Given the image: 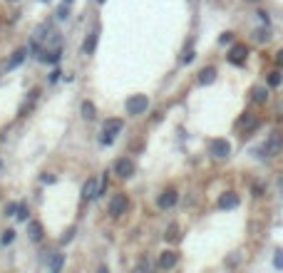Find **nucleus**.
Here are the masks:
<instances>
[{"label": "nucleus", "mask_w": 283, "mask_h": 273, "mask_svg": "<svg viewBox=\"0 0 283 273\" xmlns=\"http://www.w3.org/2000/svg\"><path fill=\"white\" fill-rule=\"evenodd\" d=\"M15 216H17V221H28V216H30L28 206H25V204H17V209H15Z\"/></svg>", "instance_id": "20"}, {"label": "nucleus", "mask_w": 283, "mask_h": 273, "mask_svg": "<svg viewBox=\"0 0 283 273\" xmlns=\"http://www.w3.org/2000/svg\"><path fill=\"white\" fill-rule=\"evenodd\" d=\"M112 169H115V174H117V177L129 179V177L134 174V161H132V159H127V157H122V159H117V161H115Z\"/></svg>", "instance_id": "5"}, {"label": "nucleus", "mask_w": 283, "mask_h": 273, "mask_svg": "<svg viewBox=\"0 0 283 273\" xmlns=\"http://www.w3.org/2000/svg\"><path fill=\"white\" fill-rule=\"evenodd\" d=\"M238 206V196L233 192H226L219 196V209H236Z\"/></svg>", "instance_id": "13"}, {"label": "nucleus", "mask_w": 283, "mask_h": 273, "mask_svg": "<svg viewBox=\"0 0 283 273\" xmlns=\"http://www.w3.org/2000/svg\"><path fill=\"white\" fill-rule=\"evenodd\" d=\"M97 3H104V0H97Z\"/></svg>", "instance_id": "39"}, {"label": "nucleus", "mask_w": 283, "mask_h": 273, "mask_svg": "<svg viewBox=\"0 0 283 273\" xmlns=\"http://www.w3.org/2000/svg\"><path fill=\"white\" fill-rule=\"evenodd\" d=\"M191 60H194V50L189 48V50H184V55H182V62L186 65V62H191Z\"/></svg>", "instance_id": "26"}, {"label": "nucleus", "mask_w": 283, "mask_h": 273, "mask_svg": "<svg viewBox=\"0 0 283 273\" xmlns=\"http://www.w3.org/2000/svg\"><path fill=\"white\" fill-rule=\"evenodd\" d=\"M273 266L281 271L283 268V251H276V256H273Z\"/></svg>", "instance_id": "25"}, {"label": "nucleus", "mask_w": 283, "mask_h": 273, "mask_svg": "<svg viewBox=\"0 0 283 273\" xmlns=\"http://www.w3.org/2000/svg\"><path fill=\"white\" fill-rule=\"evenodd\" d=\"M278 184H281V189H283V179H281V181H278Z\"/></svg>", "instance_id": "38"}, {"label": "nucleus", "mask_w": 283, "mask_h": 273, "mask_svg": "<svg viewBox=\"0 0 283 273\" xmlns=\"http://www.w3.org/2000/svg\"><path fill=\"white\" fill-rule=\"evenodd\" d=\"M97 192H100L97 179H95V177H92V179H87L84 186H82V201H92V199L97 196Z\"/></svg>", "instance_id": "10"}, {"label": "nucleus", "mask_w": 283, "mask_h": 273, "mask_svg": "<svg viewBox=\"0 0 283 273\" xmlns=\"http://www.w3.org/2000/svg\"><path fill=\"white\" fill-rule=\"evenodd\" d=\"M75 231H77V228H75V226H70V228H67V231H65V234H62L60 243H70V241H72V236H75Z\"/></svg>", "instance_id": "24"}, {"label": "nucleus", "mask_w": 283, "mask_h": 273, "mask_svg": "<svg viewBox=\"0 0 283 273\" xmlns=\"http://www.w3.org/2000/svg\"><path fill=\"white\" fill-rule=\"evenodd\" d=\"M164 239H166V241H177V239H179V226H177V224H171V226L166 228Z\"/></svg>", "instance_id": "21"}, {"label": "nucleus", "mask_w": 283, "mask_h": 273, "mask_svg": "<svg viewBox=\"0 0 283 273\" xmlns=\"http://www.w3.org/2000/svg\"><path fill=\"white\" fill-rule=\"evenodd\" d=\"M238 127H241L246 134H249V132H253V129L258 127V117H256V114H246V117H241V122H238Z\"/></svg>", "instance_id": "14"}, {"label": "nucleus", "mask_w": 283, "mask_h": 273, "mask_svg": "<svg viewBox=\"0 0 283 273\" xmlns=\"http://www.w3.org/2000/svg\"><path fill=\"white\" fill-rule=\"evenodd\" d=\"M137 268H139V271H149V268H151V266H149V263H147V261H139V263H137Z\"/></svg>", "instance_id": "31"}, {"label": "nucleus", "mask_w": 283, "mask_h": 273, "mask_svg": "<svg viewBox=\"0 0 283 273\" xmlns=\"http://www.w3.org/2000/svg\"><path fill=\"white\" fill-rule=\"evenodd\" d=\"M276 62H278V67H283V50L276 52Z\"/></svg>", "instance_id": "30"}, {"label": "nucleus", "mask_w": 283, "mask_h": 273, "mask_svg": "<svg viewBox=\"0 0 283 273\" xmlns=\"http://www.w3.org/2000/svg\"><path fill=\"white\" fill-rule=\"evenodd\" d=\"M177 261H179V254H177V251H164V254L159 256V261H157V266H159L162 271H169V268L177 266Z\"/></svg>", "instance_id": "8"}, {"label": "nucleus", "mask_w": 283, "mask_h": 273, "mask_svg": "<svg viewBox=\"0 0 283 273\" xmlns=\"http://www.w3.org/2000/svg\"><path fill=\"white\" fill-rule=\"evenodd\" d=\"M127 209H129V199L124 194H115L112 201H110V214L112 216H122V214H127Z\"/></svg>", "instance_id": "6"}, {"label": "nucleus", "mask_w": 283, "mask_h": 273, "mask_svg": "<svg viewBox=\"0 0 283 273\" xmlns=\"http://www.w3.org/2000/svg\"><path fill=\"white\" fill-rule=\"evenodd\" d=\"M246 55H249V48L246 45H233L231 52H229V62H231V65H244Z\"/></svg>", "instance_id": "7"}, {"label": "nucleus", "mask_w": 283, "mask_h": 273, "mask_svg": "<svg viewBox=\"0 0 283 273\" xmlns=\"http://www.w3.org/2000/svg\"><path fill=\"white\" fill-rule=\"evenodd\" d=\"M122 127H124V122L122 119H117V117H112V119H104V124H102V144H112L115 139H117V134L122 132Z\"/></svg>", "instance_id": "1"}, {"label": "nucleus", "mask_w": 283, "mask_h": 273, "mask_svg": "<svg viewBox=\"0 0 283 273\" xmlns=\"http://www.w3.org/2000/svg\"><path fill=\"white\" fill-rule=\"evenodd\" d=\"M28 236H30V241H42V236H45V234H42V226L37 224V221H33L30 226H28Z\"/></svg>", "instance_id": "17"}, {"label": "nucleus", "mask_w": 283, "mask_h": 273, "mask_svg": "<svg viewBox=\"0 0 283 273\" xmlns=\"http://www.w3.org/2000/svg\"><path fill=\"white\" fill-rule=\"evenodd\" d=\"M214 80H216V67H204L199 72V85H211Z\"/></svg>", "instance_id": "15"}, {"label": "nucleus", "mask_w": 283, "mask_h": 273, "mask_svg": "<svg viewBox=\"0 0 283 273\" xmlns=\"http://www.w3.org/2000/svg\"><path fill=\"white\" fill-rule=\"evenodd\" d=\"M261 152H264V157H278L283 152V134L281 132L268 134V139L264 142V146H261Z\"/></svg>", "instance_id": "2"}, {"label": "nucleus", "mask_w": 283, "mask_h": 273, "mask_svg": "<svg viewBox=\"0 0 283 273\" xmlns=\"http://www.w3.org/2000/svg\"><path fill=\"white\" fill-rule=\"evenodd\" d=\"M177 199H179V194L174 192V189H166V192H162V194H159L157 206H159V209H171L174 204H177Z\"/></svg>", "instance_id": "9"}, {"label": "nucleus", "mask_w": 283, "mask_h": 273, "mask_svg": "<svg viewBox=\"0 0 283 273\" xmlns=\"http://www.w3.org/2000/svg\"><path fill=\"white\" fill-rule=\"evenodd\" d=\"M231 40H233V35H231V32H224V35L219 37V43H221V45H226V43H231Z\"/></svg>", "instance_id": "27"}, {"label": "nucleus", "mask_w": 283, "mask_h": 273, "mask_svg": "<svg viewBox=\"0 0 283 273\" xmlns=\"http://www.w3.org/2000/svg\"><path fill=\"white\" fill-rule=\"evenodd\" d=\"M82 117L84 119H95L97 117V110H95L92 102H82Z\"/></svg>", "instance_id": "19"}, {"label": "nucleus", "mask_w": 283, "mask_h": 273, "mask_svg": "<svg viewBox=\"0 0 283 273\" xmlns=\"http://www.w3.org/2000/svg\"><path fill=\"white\" fill-rule=\"evenodd\" d=\"M13 236H15V231L10 228V231H5V236H3V243H10L13 241Z\"/></svg>", "instance_id": "29"}, {"label": "nucleus", "mask_w": 283, "mask_h": 273, "mask_svg": "<svg viewBox=\"0 0 283 273\" xmlns=\"http://www.w3.org/2000/svg\"><path fill=\"white\" fill-rule=\"evenodd\" d=\"M97 40H100V30L95 28V30L87 32L84 43H82V52H84V55H92V52H95V48H97Z\"/></svg>", "instance_id": "11"}, {"label": "nucleus", "mask_w": 283, "mask_h": 273, "mask_svg": "<svg viewBox=\"0 0 283 273\" xmlns=\"http://www.w3.org/2000/svg\"><path fill=\"white\" fill-rule=\"evenodd\" d=\"M48 266H50V271H62V266H65V256L62 254H52L50 256V261H48Z\"/></svg>", "instance_id": "18"}, {"label": "nucleus", "mask_w": 283, "mask_h": 273, "mask_svg": "<svg viewBox=\"0 0 283 273\" xmlns=\"http://www.w3.org/2000/svg\"><path fill=\"white\" fill-rule=\"evenodd\" d=\"M57 17H62V20H65V17H67V8H65V5L60 8V15H57Z\"/></svg>", "instance_id": "34"}, {"label": "nucleus", "mask_w": 283, "mask_h": 273, "mask_svg": "<svg viewBox=\"0 0 283 273\" xmlns=\"http://www.w3.org/2000/svg\"><path fill=\"white\" fill-rule=\"evenodd\" d=\"M42 181H45V184H52V181H55V177H50V174H45V177H42Z\"/></svg>", "instance_id": "35"}, {"label": "nucleus", "mask_w": 283, "mask_h": 273, "mask_svg": "<svg viewBox=\"0 0 283 273\" xmlns=\"http://www.w3.org/2000/svg\"><path fill=\"white\" fill-rule=\"evenodd\" d=\"M253 102L256 104H266L268 102V87H264V85L253 87Z\"/></svg>", "instance_id": "16"}, {"label": "nucleus", "mask_w": 283, "mask_h": 273, "mask_svg": "<svg viewBox=\"0 0 283 273\" xmlns=\"http://www.w3.org/2000/svg\"><path fill=\"white\" fill-rule=\"evenodd\" d=\"M25 57H28V50L25 48H17L15 52H13V57L8 60V70H15V67H20L25 62Z\"/></svg>", "instance_id": "12"}, {"label": "nucleus", "mask_w": 283, "mask_h": 273, "mask_svg": "<svg viewBox=\"0 0 283 273\" xmlns=\"http://www.w3.org/2000/svg\"><path fill=\"white\" fill-rule=\"evenodd\" d=\"M147 107H149V99H147V95H132L127 102H124V110H127V114H144L147 112Z\"/></svg>", "instance_id": "3"}, {"label": "nucleus", "mask_w": 283, "mask_h": 273, "mask_svg": "<svg viewBox=\"0 0 283 273\" xmlns=\"http://www.w3.org/2000/svg\"><path fill=\"white\" fill-rule=\"evenodd\" d=\"M8 3H20V0H8Z\"/></svg>", "instance_id": "36"}, {"label": "nucleus", "mask_w": 283, "mask_h": 273, "mask_svg": "<svg viewBox=\"0 0 283 273\" xmlns=\"http://www.w3.org/2000/svg\"><path fill=\"white\" fill-rule=\"evenodd\" d=\"M209 152H211V157H216V159H226V157L231 154V144H229L226 139H211Z\"/></svg>", "instance_id": "4"}, {"label": "nucleus", "mask_w": 283, "mask_h": 273, "mask_svg": "<svg viewBox=\"0 0 283 273\" xmlns=\"http://www.w3.org/2000/svg\"><path fill=\"white\" fill-rule=\"evenodd\" d=\"M253 37H256V43H268V40H271V32H268L266 28H261V30L253 32Z\"/></svg>", "instance_id": "22"}, {"label": "nucleus", "mask_w": 283, "mask_h": 273, "mask_svg": "<svg viewBox=\"0 0 283 273\" xmlns=\"http://www.w3.org/2000/svg\"><path fill=\"white\" fill-rule=\"evenodd\" d=\"M281 82H283V75H281V72H271V77H268V85H271V87H278Z\"/></svg>", "instance_id": "23"}, {"label": "nucleus", "mask_w": 283, "mask_h": 273, "mask_svg": "<svg viewBox=\"0 0 283 273\" xmlns=\"http://www.w3.org/2000/svg\"><path fill=\"white\" fill-rule=\"evenodd\" d=\"M253 194H256V196H261V194H264V189H261L258 184H253Z\"/></svg>", "instance_id": "33"}, {"label": "nucleus", "mask_w": 283, "mask_h": 273, "mask_svg": "<svg viewBox=\"0 0 283 273\" xmlns=\"http://www.w3.org/2000/svg\"><path fill=\"white\" fill-rule=\"evenodd\" d=\"M249 3H256V0H249Z\"/></svg>", "instance_id": "40"}, {"label": "nucleus", "mask_w": 283, "mask_h": 273, "mask_svg": "<svg viewBox=\"0 0 283 273\" xmlns=\"http://www.w3.org/2000/svg\"><path fill=\"white\" fill-rule=\"evenodd\" d=\"M0 172H3V161H0Z\"/></svg>", "instance_id": "37"}, {"label": "nucleus", "mask_w": 283, "mask_h": 273, "mask_svg": "<svg viewBox=\"0 0 283 273\" xmlns=\"http://www.w3.org/2000/svg\"><path fill=\"white\" fill-rule=\"evenodd\" d=\"M258 17H261V20H264V23L268 25V13H266V10H261V13H258Z\"/></svg>", "instance_id": "32"}, {"label": "nucleus", "mask_w": 283, "mask_h": 273, "mask_svg": "<svg viewBox=\"0 0 283 273\" xmlns=\"http://www.w3.org/2000/svg\"><path fill=\"white\" fill-rule=\"evenodd\" d=\"M15 209H17V204H8V206H5V214H8V216H15Z\"/></svg>", "instance_id": "28"}]
</instances>
